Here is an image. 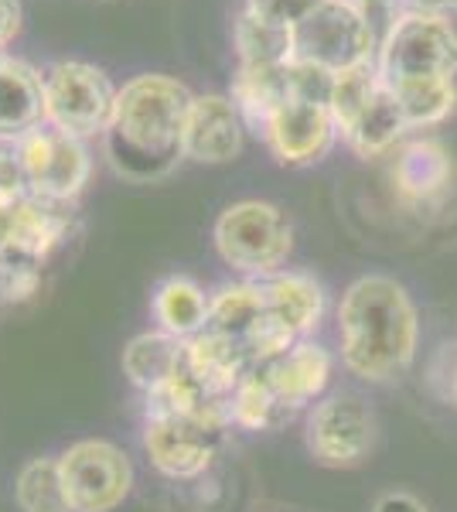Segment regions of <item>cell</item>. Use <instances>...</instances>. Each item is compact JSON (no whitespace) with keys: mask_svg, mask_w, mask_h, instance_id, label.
Masks as SVG:
<instances>
[{"mask_svg":"<svg viewBox=\"0 0 457 512\" xmlns=\"http://www.w3.org/2000/svg\"><path fill=\"white\" fill-rule=\"evenodd\" d=\"M188 89L168 76H140L116 93V110L106 127V161L120 178L147 185L164 178L185 158Z\"/></svg>","mask_w":457,"mask_h":512,"instance_id":"obj_1","label":"cell"},{"mask_svg":"<svg viewBox=\"0 0 457 512\" xmlns=\"http://www.w3.org/2000/svg\"><path fill=\"white\" fill-rule=\"evenodd\" d=\"M345 359L362 376H389L410 359L413 311L393 280L369 277L348 291L342 304Z\"/></svg>","mask_w":457,"mask_h":512,"instance_id":"obj_2","label":"cell"},{"mask_svg":"<svg viewBox=\"0 0 457 512\" xmlns=\"http://www.w3.org/2000/svg\"><path fill=\"white\" fill-rule=\"evenodd\" d=\"M372 52V21L355 0H324L311 18L294 28V62L318 65L331 76L369 65Z\"/></svg>","mask_w":457,"mask_h":512,"instance_id":"obj_3","label":"cell"},{"mask_svg":"<svg viewBox=\"0 0 457 512\" xmlns=\"http://www.w3.org/2000/svg\"><path fill=\"white\" fill-rule=\"evenodd\" d=\"M72 512H113L130 499L137 482L134 461L106 437H86L58 454Z\"/></svg>","mask_w":457,"mask_h":512,"instance_id":"obj_4","label":"cell"},{"mask_svg":"<svg viewBox=\"0 0 457 512\" xmlns=\"http://www.w3.org/2000/svg\"><path fill=\"white\" fill-rule=\"evenodd\" d=\"M382 82H400L417 76H444L457 72V31L440 14L410 11L389 24V35L379 48Z\"/></svg>","mask_w":457,"mask_h":512,"instance_id":"obj_5","label":"cell"},{"mask_svg":"<svg viewBox=\"0 0 457 512\" xmlns=\"http://www.w3.org/2000/svg\"><path fill=\"white\" fill-rule=\"evenodd\" d=\"M24 192L45 202L69 205L89 181V151L79 137L62 134L52 123H41L31 134L14 140Z\"/></svg>","mask_w":457,"mask_h":512,"instance_id":"obj_6","label":"cell"},{"mask_svg":"<svg viewBox=\"0 0 457 512\" xmlns=\"http://www.w3.org/2000/svg\"><path fill=\"white\" fill-rule=\"evenodd\" d=\"M215 250L239 274H273L290 253L284 212L267 202L229 205L215 222Z\"/></svg>","mask_w":457,"mask_h":512,"instance_id":"obj_7","label":"cell"},{"mask_svg":"<svg viewBox=\"0 0 457 512\" xmlns=\"http://www.w3.org/2000/svg\"><path fill=\"white\" fill-rule=\"evenodd\" d=\"M116 110L110 79L86 62H58L45 76V123L79 140L106 134Z\"/></svg>","mask_w":457,"mask_h":512,"instance_id":"obj_8","label":"cell"},{"mask_svg":"<svg viewBox=\"0 0 457 512\" xmlns=\"http://www.w3.org/2000/svg\"><path fill=\"white\" fill-rule=\"evenodd\" d=\"M229 420L226 400H215L205 417H144V454L164 478L188 482L212 465L215 437Z\"/></svg>","mask_w":457,"mask_h":512,"instance_id":"obj_9","label":"cell"},{"mask_svg":"<svg viewBox=\"0 0 457 512\" xmlns=\"http://www.w3.org/2000/svg\"><path fill=\"white\" fill-rule=\"evenodd\" d=\"M267 140L280 161L287 164H307L318 161L331 144L335 134V117H331L328 103L321 99H304V96H290L273 120L267 123Z\"/></svg>","mask_w":457,"mask_h":512,"instance_id":"obj_10","label":"cell"},{"mask_svg":"<svg viewBox=\"0 0 457 512\" xmlns=\"http://www.w3.org/2000/svg\"><path fill=\"white\" fill-rule=\"evenodd\" d=\"M243 147V113L229 96L209 93L191 99L185 120V158L202 164L232 161Z\"/></svg>","mask_w":457,"mask_h":512,"instance_id":"obj_11","label":"cell"},{"mask_svg":"<svg viewBox=\"0 0 457 512\" xmlns=\"http://www.w3.org/2000/svg\"><path fill=\"white\" fill-rule=\"evenodd\" d=\"M249 352L236 335L205 328L185 342V369L212 400H226L246 379Z\"/></svg>","mask_w":457,"mask_h":512,"instance_id":"obj_12","label":"cell"},{"mask_svg":"<svg viewBox=\"0 0 457 512\" xmlns=\"http://www.w3.org/2000/svg\"><path fill=\"white\" fill-rule=\"evenodd\" d=\"M69 229H72V216L62 202L21 195L18 209L11 216V226H7L4 253L14 256V260H28L41 267L69 239Z\"/></svg>","mask_w":457,"mask_h":512,"instance_id":"obj_13","label":"cell"},{"mask_svg":"<svg viewBox=\"0 0 457 512\" xmlns=\"http://www.w3.org/2000/svg\"><path fill=\"white\" fill-rule=\"evenodd\" d=\"M45 123V79L24 62H0V140L14 144Z\"/></svg>","mask_w":457,"mask_h":512,"instance_id":"obj_14","label":"cell"},{"mask_svg":"<svg viewBox=\"0 0 457 512\" xmlns=\"http://www.w3.org/2000/svg\"><path fill=\"white\" fill-rule=\"evenodd\" d=\"M369 444V417L355 400H328L311 417V448L324 461H355Z\"/></svg>","mask_w":457,"mask_h":512,"instance_id":"obj_15","label":"cell"},{"mask_svg":"<svg viewBox=\"0 0 457 512\" xmlns=\"http://www.w3.org/2000/svg\"><path fill=\"white\" fill-rule=\"evenodd\" d=\"M185 369V342L174 338L161 328L154 332H140L130 338L123 349V376L130 379V386H137L140 393H151L157 386H164Z\"/></svg>","mask_w":457,"mask_h":512,"instance_id":"obj_16","label":"cell"},{"mask_svg":"<svg viewBox=\"0 0 457 512\" xmlns=\"http://www.w3.org/2000/svg\"><path fill=\"white\" fill-rule=\"evenodd\" d=\"M151 315L161 332L188 342V338H195L198 332L209 328V294L191 277H181V274L164 277L161 284L154 287Z\"/></svg>","mask_w":457,"mask_h":512,"instance_id":"obj_17","label":"cell"},{"mask_svg":"<svg viewBox=\"0 0 457 512\" xmlns=\"http://www.w3.org/2000/svg\"><path fill=\"white\" fill-rule=\"evenodd\" d=\"M294 96L290 82V62L287 65H243L236 82H232V103L239 106L246 123L267 130L273 113Z\"/></svg>","mask_w":457,"mask_h":512,"instance_id":"obj_18","label":"cell"},{"mask_svg":"<svg viewBox=\"0 0 457 512\" xmlns=\"http://www.w3.org/2000/svg\"><path fill=\"white\" fill-rule=\"evenodd\" d=\"M263 376H267L270 390L277 393L280 407H301L328 379V359L314 345H294L280 359H273Z\"/></svg>","mask_w":457,"mask_h":512,"instance_id":"obj_19","label":"cell"},{"mask_svg":"<svg viewBox=\"0 0 457 512\" xmlns=\"http://www.w3.org/2000/svg\"><path fill=\"white\" fill-rule=\"evenodd\" d=\"M267 308L290 332L301 335L321 318V287L304 274H280L267 284Z\"/></svg>","mask_w":457,"mask_h":512,"instance_id":"obj_20","label":"cell"},{"mask_svg":"<svg viewBox=\"0 0 457 512\" xmlns=\"http://www.w3.org/2000/svg\"><path fill=\"white\" fill-rule=\"evenodd\" d=\"M14 502L21 512H72L58 458H31L14 478Z\"/></svg>","mask_w":457,"mask_h":512,"instance_id":"obj_21","label":"cell"},{"mask_svg":"<svg viewBox=\"0 0 457 512\" xmlns=\"http://www.w3.org/2000/svg\"><path fill=\"white\" fill-rule=\"evenodd\" d=\"M396 103L403 110L406 127H427L451 113L454 106V82L444 76H417V79H400L389 82Z\"/></svg>","mask_w":457,"mask_h":512,"instance_id":"obj_22","label":"cell"},{"mask_svg":"<svg viewBox=\"0 0 457 512\" xmlns=\"http://www.w3.org/2000/svg\"><path fill=\"white\" fill-rule=\"evenodd\" d=\"M406 130V120H403V110L396 103L393 89L382 82L379 93L372 96V103L362 110V117L345 130V137L352 140L355 151L362 154H376L382 147H389L396 137Z\"/></svg>","mask_w":457,"mask_h":512,"instance_id":"obj_23","label":"cell"},{"mask_svg":"<svg viewBox=\"0 0 457 512\" xmlns=\"http://www.w3.org/2000/svg\"><path fill=\"white\" fill-rule=\"evenodd\" d=\"M236 48L243 65H287L294 62V31L243 14L236 24Z\"/></svg>","mask_w":457,"mask_h":512,"instance_id":"obj_24","label":"cell"},{"mask_svg":"<svg viewBox=\"0 0 457 512\" xmlns=\"http://www.w3.org/2000/svg\"><path fill=\"white\" fill-rule=\"evenodd\" d=\"M263 311H267V287L226 284L209 297V328L239 338Z\"/></svg>","mask_w":457,"mask_h":512,"instance_id":"obj_25","label":"cell"},{"mask_svg":"<svg viewBox=\"0 0 457 512\" xmlns=\"http://www.w3.org/2000/svg\"><path fill=\"white\" fill-rule=\"evenodd\" d=\"M382 76L372 65H359V69H348L342 76H335L331 82V96H328V110L335 117V127L348 130L355 120L362 117V110L372 103V96L379 93Z\"/></svg>","mask_w":457,"mask_h":512,"instance_id":"obj_26","label":"cell"},{"mask_svg":"<svg viewBox=\"0 0 457 512\" xmlns=\"http://www.w3.org/2000/svg\"><path fill=\"white\" fill-rule=\"evenodd\" d=\"M280 410L277 393L270 390L267 376H246L236 386V393L229 396V417L232 424L249 427V431H260L270 424V417Z\"/></svg>","mask_w":457,"mask_h":512,"instance_id":"obj_27","label":"cell"},{"mask_svg":"<svg viewBox=\"0 0 457 512\" xmlns=\"http://www.w3.org/2000/svg\"><path fill=\"white\" fill-rule=\"evenodd\" d=\"M41 287V267L28 260H14L7 256L0 263V301L4 304H24L38 294Z\"/></svg>","mask_w":457,"mask_h":512,"instance_id":"obj_28","label":"cell"},{"mask_svg":"<svg viewBox=\"0 0 457 512\" xmlns=\"http://www.w3.org/2000/svg\"><path fill=\"white\" fill-rule=\"evenodd\" d=\"M324 0H246V14L294 31L304 18H311Z\"/></svg>","mask_w":457,"mask_h":512,"instance_id":"obj_29","label":"cell"},{"mask_svg":"<svg viewBox=\"0 0 457 512\" xmlns=\"http://www.w3.org/2000/svg\"><path fill=\"white\" fill-rule=\"evenodd\" d=\"M21 28V4L18 0H0V48L7 45Z\"/></svg>","mask_w":457,"mask_h":512,"instance_id":"obj_30","label":"cell"},{"mask_svg":"<svg viewBox=\"0 0 457 512\" xmlns=\"http://www.w3.org/2000/svg\"><path fill=\"white\" fill-rule=\"evenodd\" d=\"M413 11H423V14H440L444 18L447 11H454L457 0H410Z\"/></svg>","mask_w":457,"mask_h":512,"instance_id":"obj_31","label":"cell"},{"mask_svg":"<svg viewBox=\"0 0 457 512\" xmlns=\"http://www.w3.org/2000/svg\"><path fill=\"white\" fill-rule=\"evenodd\" d=\"M379 512H420L410 499H389Z\"/></svg>","mask_w":457,"mask_h":512,"instance_id":"obj_32","label":"cell"},{"mask_svg":"<svg viewBox=\"0 0 457 512\" xmlns=\"http://www.w3.org/2000/svg\"><path fill=\"white\" fill-rule=\"evenodd\" d=\"M4 260H7V253H4V250H0V263H4Z\"/></svg>","mask_w":457,"mask_h":512,"instance_id":"obj_33","label":"cell"},{"mask_svg":"<svg viewBox=\"0 0 457 512\" xmlns=\"http://www.w3.org/2000/svg\"><path fill=\"white\" fill-rule=\"evenodd\" d=\"M0 62H4V59H0Z\"/></svg>","mask_w":457,"mask_h":512,"instance_id":"obj_34","label":"cell"}]
</instances>
